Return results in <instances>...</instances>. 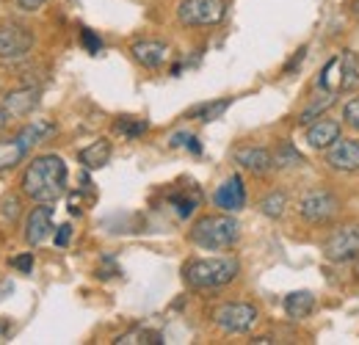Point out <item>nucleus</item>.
Masks as SVG:
<instances>
[{
  "label": "nucleus",
  "mask_w": 359,
  "mask_h": 345,
  "mask_svg": "<svg viewBox=\"0 0 359 345\" xmlns=\"http://www.w3.org/2000/svg\"><path fill=\"white\" fill-rule=\"evenodd\" d=\"M114 343L116 345H161L163 343V334L155 332V329H130V332L119 334Z\"/></svg>",
  "instance_id": "4be33fe9"
},
{
  "label": "nucleus",
  "mask_w": 359,
  "mask_h": 345,
  "mask_svg": "<svg viewBox=\"0 0 359 345\" xmlns=\"http://www.w3.org/2000/svg\"><path fill=\"white\" fill-rule=\"evenodd\" d=\"M323 257L334 265H346V262L359 259V224L337 226L323 241Z\"/></svg>",
  "instance_id": "20e7f679"
},
{
  "label": "nucleus",
  "mask_w": 359,
  "mask_h": 345,
  "mask_svg": "<svg viewBox=\"0 0 359 345\" xmlns=\"http://www.w3.org/2000/svg\"><path fill=\"white\" fill-rule=\"evenodd\" d=\"M238 238H241V224H238V218H232V213L199 218L191 229V243L205 252L229 249L238 243Z\"/></svg>",
  "instance_id": "7ed1b4c3"
},
{
  "label": "nucleus",
  "mask_w": 359,
  "mask_h": 345,
  "mask_svg": "<svg viewBox=\"0 0 359 345\" xmlns=\"http://www.w3.org/2000/svg\"><path fill=\"white\" fill-rule=\"evenodd\" d=\"M326 163L329 169L343 174L359 172V141L357 138H337L329 149H326Z\"/></svg>",
  "instance_id": "1a4fd4ad"
},
{
  "label": "nucleus",
  "mask_w": 359,
  "mask_h": 345,
  "mask_svg": "<svg viewBox=\"0 0 359 345\" xmlns=\"http://www.w3.org/2000/svg\"><path fill=\"white\" fill-rule=\"evenodd\" d=\"M216 208H222L224 213H241L246 208V185L241 180V174H232L229 180H224L216 194H213Z\"/></svg>",
  "instance_id": "9d476101"
},
{
  "label": "nucleus",
  "mask_w": 359,
  "mask_h": 345,
  "mask_svg": "<svg viewBox=\"0 0 359 345\" xmlns=\"http://www.w3.org/2000/svg\"><path fill=\"white\" fill-rule=\"evenodd\" d=\"M304 55H307V47H302V50H296V55H293V58L287 61V67H285V72L290 75V72H293V69H296V67H299V64L304 61Z\"/></svg>",
  "instance_id": "72a5a7b5"
},
{
  "label": "nucleus",
  "mask_w": 359,
  "mask_h": 345,
  "mask_svg": "<svg viewBox=\"0 0 359 345\" xmlns=\"http://www.w3.org/2000/svg\"><path fill=\"white\" fill-rule=\"evenodd\" d=\"M357 273H359V268H357Z\"/></svg>",
  "instance_id": "ea45409f"
},
{
  "label": "nucleus",
  "mask_w": 359,
  "mask_h": 345,
  "mask_svg": "<svg viewBox=\"0 0 359 345\" xmlns=\"http://www.w3.org/2000/svg\"><path fill=\"white\" fill-rule=\"evenodd\" d=\"M337 138H340V122H334V119H323L320 116L318 122H313L307 128V144L313 149H320V152H326Z\"/></svg>",
  "instance_id": "4468645a"
},
{
  "label": "nucleus",
  "mask_w": 359,
  "mask_h": 345,
  "mask_svg": "<svg viewBox=\"0 0 359 345\" xmlns=\"http://www.w3.org/2000/svg\"><path fill=\"white\" fill-rule=\"evenodd\" d=\"M232 105V97H224V100H216V102H202L196 108L188 111V119H196V122H213L224 114L226 108Z\"/></svg>",
  "instance_id": "aec40b11"
},
{
  "label": "nucleus",
  "mask_w": 359,
  "mask_h": 345,
  "mask_svg": "<svg viewBox=\"0 0 359 345\" xmlns=\"http://www.w3.org/2000/svg\"><path fill=\"white\" fill-rule=\"evenodd\" d=\"M147 122L144 119H130V116H122L116 125H114V130L119 133V135H125V138H138V135H144L147 133Z\"/></svg>",
  "instance_id": "cd10ccee"
},
{
  "label": "nucleus",
  "mask_w": 359,
  "mask_h": 345,
  "mask_svg": "<svg viewBox=\"0 0 359 345\" xmlns=\"http://www.w3.org/2000/svg\"><path fill=\"white\" fill-rule=\"evenodd\" d=\"M235 163L252 174H266L273 169V155L263 147H241L235 152Z\"/></svg>",
  "instance_id": "ddd939ff"
},
{
  "label": "nucleus",
  "mask_w": 359,
  "mask_h": 345,
  "mask_svg": "<svg viewBox=\"0 0 359 345\" xmlns=\"http://www.w3.org/2000/svg\"><path fill=\"white\" fill-rule=\"evenodd\" d=\"M11 268H17L20 273H31V271H34V255H31V252H25V255L11 257Z\"/></svg>",
  "instance_id": "7c9ffc66"
},
{
  "label": "nucleus",
  "mask_w": 359,
  "mask_h": 345,
  "mask_svg": "<svg viewBox=\"0 0 359 345\" xmlns=\"http://www.w3.org/2000/svg\"><path fill=\"white\" fill-rule=\"evenodd\" d=\"M22 191L39 205H53L67 191V163L58 155L34 158L22 174Z\"/></svg>",
  "instance_id": "f257e3e1"
},
{
  "label": "nucleus",
  "mask_w": 359,
  "mask_h": 345,
  "mask_svg": "<svg viewBox=\"0 0 359 345\" xmlns=\"http://www.w3.org/2000/svg\"><path fill=\"white\" fill-rule=\"evenodd\" d=\"M17 199H6V205H3V216L6 218H17Z\"/></svg>",
  "instance_id": "f704fd0d"
},
{
  "label": "nucleus",
  "mask_w": 359,
  "mask_h": 345,
  "mask_svg": "<svg viewBox=\"0 0 359 345\" xmlns=\"http://www.w3.org/2000/svg\"><path fill=\"white\" fill-rule=\"evenodd\" d=\"M359 86V58L354 53H340V91H354Z\"/></svg>",
  "instance_id": "6ab92c4d"
},
{
  "label": "nucleus",
  "mask_w": 359,
  "mask_h": 345,
  "mask_svg": "<svg viewBox=\"0 0 359 345\" xmlns=\"http://www.w3.org/2000/svg\"><path fill=\"white\" fill-rule=\"evenodd\" d=\"M252 343H260V345H269V343H273L271 337H257V340H252Z\"/></svg>",
  "instance_id": "4c0bfd02"
},
{
  "label": "nucleus",
  "mask_w": 359,
  "mask_h": 345,
  "mask_svg": "<svg viewBox=\"0 0 359 345\" xmlns=\"http://www.w3.org/2000/svg\"><path fill=\"white\" fill-rule=\"evenodd\" d=\"M285 208H287V196L282 191H271L269 196L260 202V213L266 218H282Z\"/></svg>",
  "instance_id": "a878e982"
},
{
  "label": "nucleus",
  "mask_w": 359,
  "mask_h": 345,
  "mask_svg": "<svg viewBox=\"0 0 359 345\" xmlns=\"http://www.w3.org/2000/svg\"><path fill=\"white\" fill-rule=\"evenodd\" d=\"M318 88L332 91V94H340V55L329 58V64L320 69V75H318Z\"/></svg>",
  "instance_id": "5701e85b"
},
{
  "label": "nucleus",
  "mask_w": 359,
  "mask_h": 345,
  "mask_svg": "<svg viewBox=\"0 0 359 345\" xmlns=\"http://www.w3.org/2000/svg\"><path fill=\"white\" fill-rule=\"evenodd\" d=\"M226 14L224 0H182L177 6V20L188 28L219 25Z\"/></svg>",
  "instance_id": "39448f33"
},
{
  "label": "nucleus",
  "mask_w": 359,
  "mask_h": 345,
  "mask_svg": "<svg viewBox=\"0 0 359 345\" xmlns=\"http://www.w3.org/2000/svg\"><path fill=\"white\" fill-rule=\"evenodd\" d=\"M69 235H72V226L69 224H61L58 232H55V246H67L69 243Z\"/></svg>",
  "instance_id": "473e14b6"
},
{
  "label": "nucleus",
  "mask_w": 359,
  "mask_h": 345,
  "mask_svg": "<svg viewBox=\"0 0 359 345\" xmlns=\"http://www.w3.org/2000/svg\"><path fill=\"white\" fill-rule=\"evenodd\" d=\"M34 47V34L20 25V22H8L0 25V64H20L31 55Z\"/></svg>",
  "instance_id": "0eeeda50"
},
{
  "label": "nucleus",
  "mask_w": 359,
  "mask_h": 345,
  "mask_svg": "<svg viewBox=\"0 0 359 345\" xmlns=\"http://www.w3.org/2000/svg\"><path fill=\"white\" fill-rule=\"evenodd\" d=\"M315 309V296L310 290H296L290 296H285V312L293 318V320H302V318H310Z\"/></svg>",
  "instance_id": "f3484780"
},
{
  "label": "nucleus",
  "mask_w": 359,
  "mask_h": 345,
  "mask_svg": "<svg viewBox=\"0 0 359 345\" xmlns=\"http://www.w3.org/2000/svg\"><path fill=\"white\" fill-rule=\"evenodd\" d=\"M6 329H8V326H6V323H0V334H3V332H6Z\"/></svg>",
  "instance_id": "58836bf2"
},
{
  "label": "nucleus",
  "mask_w": 359,
  "mask_h": 345,
  "mask_svg": "<svg viewBox=\"0 0 359 345\" xmlns=\"http://www.w3.org/2000/svg\"><path fill=\"white\" fill-rule=\"evenodd\" d=\"M302 163H304V158H302V152L290 141L279 144V149L273 152V166L276 169H293V166H302Z\"/></svg>",
  "instance_id": "393cba45"
},
{
  "label": "nucleus",
  "mask_w": 359,
  "mask_h": 345,
  "mask_svg": "<svg viewBox=\"0 0 359 345\" xmlns=\"http://www.w3.org/2000/svg\"><path fill=\"white\" fill-rule=\"evenodd\" d=\"M257 318H260L257 306L246 302L222 304V306L213 312L216 326H219L222 332H226V334H243V332H249V329L257 323Z\"/></svg>",
  "instance_id": "423d86ee"
},
{
  "label": "nucleus",
  "mask_w": 359,
  "mask_h": 345,
  "mask_svg": "<svg viewBox=\"0 0 359 345\" xmlns=\"http://www.w3.org/2000/svg\"><path fill=\"white\" fill-rule=\"evenodd\" d=\"M78 161H81L89 172L91 169H102V166L111 161V141L100 138V141L89 144L86 149H81V152H78Z\"/></svg>",
  "instance_id": "dca6fc26"
},
{
  "label": "nucleus",
  "mask_w": 359,
  "mask_h": 345,
  "mask_svg": "<svg viewBox=\"0 0 359 345\" xmlns=\"http://www.w3.org/2000/svg\"><path fill=\"white\" fill-rule=\"evenodd\" d=\"M169 202L177 208L180 218H188L194 210H196V205H199V191L194 188V194H172V196H169Z\"/></svg>",
  "instance_id": "bb28decb"
},
{
  "label": "nucleus",
  "mask_w": 359,
  "mask_h": 345,
  "mask_svg": "<svg viewBox=\"0 0 359 345\" xmlns=\"http://www.w3.org/2000/svg\"><path fill=\"white\" fill-rule=\"evenodd\" d=\"M20 3V8H25V11H36V8H42L47 0H17Z\"/></svg>",
  "instance_id": "c9c22d12"
},
{
  "label": "nucleus",
  "mask_w": 359,
  "mask_h": 345,
  "mask_svg": "<svg viewBox=\"0 0 359 345\" xmlns=\"http://www.w3.org/2000/svg\"><path fill=\"white\" fill-rule=\"evenodd\" d=\"M340 213V199L332 194V191H323V188H315L310 194L302 196L299 202V216L310 224H332Z\"/></svg>",
  "instance_id": "6e6552de"
},
{
  "label": "nucleus",
  "mask_w": 359,
  "mask_h": 345,
  "mask_svg": "<svg viewBox=\"0 0 359 345\" xmlns=\"http://www.w3.org/2000/svg\"><path fill=\"white\" fill-rule=\"evenodd\" d=\"M130 53H133L135 61L141 67H147V69H158L169 58V47L163 42H158V39H141V42H135L130 47Z\"/></svg>",
  "instance_id": "f8f14e48"
},
{
  "label": "nucleus",
  "mask_w": 359,
  "mask_h": 345,
  "mask_svg": "<svg viewBox=\"0 0 359 345\" xmlns=\"http://www.w3.org/2000/svg\"><path fill=\"white\" fill-rule=\"evenodd\" d=\"M25 155H28V149L17 138L14 141H0V172L3 169H14Z\"/></svg>",
  "instance_id": "b1692460"
},
{
  "label": "nucleus",
  "mask_w": 359,
  "mask_h": 345,
  "mask_svg": "<svg viewBox=\"0 0 359 345\" xmlns=\"http://www.w3.org/2000/svg\"><path fill=\"white\" fill-rule=\"evenodd\" d=\"M50 232H53V208L50 205L34 208L25 218V241L31 246H39L42 241H47Z\"/></svg>",
  "instance_id": "9b49d317"
},
{
  "label": "nucleus",
  "mask_w": 359,
  "mask_h": 345,
  "mask_svg": "<svg viewBox=\"0 0 359 345\" xmlns=\"http://www.w3.org/2000/svg\"><path fill=\"white\" fill-rule=\"evenodd\" d=\"M334 100H337V94H332V91H323V94H318L313 102L299 114V125H313L318 122L332 105H334Z\"/></svg>",
  "instance_id": "a211bd4d"
},
{
  "label": "nucleus",
  "mask_w": 359,
  "mask_h": 345,
  "mask_svg": "<svg viewBox=\"0 0 359 345\" xmlns=\"http://www.w3.org/2000/svg\"><path fill=\"white\" fill-rule=\"evenodd\" d=\"M8 122H11V116H8V111H6V108H0V130L6 128Z\"/></svg>",
  "instance_id": "e433bc0d"
},
{
  "label": "nucleus",
  "mask_w": 359,
  "mask_h": 345,
  "mask_svg": "<svg viewBox=\"0 0 359 345\" xmlns=\"http://www.w3.org/2000/svg\"><path fill=\"white\" fill-rule=\"evenodd\" d=\"M39 105V91L36 88H20V91H11L3 102V108L8 111L11 119H20V116H28L34 108Z\"/></svg>",
  "instance_id": "2eb2a0df"
},
{
  "label": "nucleus",
  "mask_w": 359,
  "mask_h": 345,
  "mask_svg": "<svg viewBox=\"0 0 359 345\" xmlns=\"http://www.w3.org/2000/svg\"><path fill=\"white\" fill-rule=\"evenodd\" d=\"M81 42H83V47H86L89 53H100V50H102L100 36H97L94 31H89V28H83V31H81Z\"/></svg>",
  "instance_id": "2f4dec72"
},
{
  "label": "nucleus",
  "mask_w": 359,
  "mask_h": 345,
  "mask_svg": "<svg viewBox=\"0 0 359 345\" xmlns=\"http://www.w3.org/2000/svg\"><path fill=\"white\" fill-rule=\"evenodd\" d=\"M343 119H346L348 128L359 130V97H354V100L346 102V108H343Z\"/></svg>",
  "instance_id": "c756f323"
},
{
  "label": "nucleus",
  "mask_w": 359,
  "mask_h": 345,
  "mask_svg": "<svg viewBox=\"0 0 359 345\" xmlns=\"http://www.w3.org/2000/svg\"><path fill=\"white\" fill-rule=\"evenodd\" d=\"M241 273V262L235 257H208V259H191L182 268V279L196 288V290H213L224 288Z\"/></svg>",
  "instance_id": "f03ea898"
},
{
  "label": "nucleus",
  "mask_w": 359,
  "mask_h": 345,
  "mask_svg": "<svg viewBox=\"0 0 359 345\" xmlns=\"http://www.w3.org/2000/svg\"><path fill=\"white\" fill-rule=\"evenodd\" d=\"M50 133H55V125H50V122H31L28 128L20 130L17 141H20L25 149H31V147H36L39 141H45Z\"/></svg>",
  "instance_id": "412c9836"
},
{
  "label": "nucleus",
  "mask_w": 359,
  "mask_h": 345,
  "mask_svg": "<svg viewBox=\"0 0 359 345\" xmlns=\"http://www.w3.org/2000/svg\"><path fill=\"white\" fill-rule=\"evenodd\" d=\"M169 147H185V149H188V152H194V155H199V152H202L199 138H196V135H191V133H175V135H172V141H169Z\"/></svg>",
  "instance_id": "c85d7f7f"
}]
</instances>
